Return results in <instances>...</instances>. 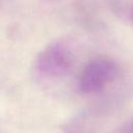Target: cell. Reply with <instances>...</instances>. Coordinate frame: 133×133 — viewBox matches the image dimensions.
I'll list each match as a JSON object with an SVG mask.
<instances>
[{
	"label": "cell",
	"mask_w": 133,
	"mask_h": 133,
	"mask_svg": "<svg viewBox=\"0 0 133 133\" xmlns=\"http://www.w3.org/2000/svg\"><path fill=\"white\" fill-rule=\"evenodd\" d=\"M73 63V53L69 44L63 41L52 42L36 56L35 72L45 78H57L65 75Z\"/></svg>",
	"instance_id": "6da1fadb"
},
{
	"label": "cell",
	"mask_w": 133,
	"mask_h": 133,
	"mask_svg": "<svg viewBox=\"0 0 133 133\" xmlns=\"http://www.w3.org/2000/svg\"><path fill=\"white\" fill-rule=\"evenodd\" d=\"M118 68L107 57L89 60L83 68L79 78V88L83 94H96L104 89L116 78Z\"/></svg>",
	"instance_id": "7a4b0ae2"
},
{
	"label": "cell",
	"mask_w": 133,
	"mask_h": 133,
	"mask_svg": "<svg viewBox=\"0 0 133 133\" xmlns=\"http://www.w3.org/2000/svg\"><path fill=\"white\" fill-rule=\"evenodd\" d=\"M129 133H133V124H132V126H131V128L129 129Z\"/></svg>",
	"instance_id": "3957f363"
},
{
	"label": "cell",
	"mask_w": 133,
	"mask_h": 133,
	"mask_svg": "<svg viewBox=\"0 0 133 133\" xmlns=\"http://www.w3.org/2000/svg\"><path fill=\"white\" fill-rule=\"evenodd\" d=\"M131 19H132V21H133V10H132V14H131Z\"/></svg>",
	"instance_id": "277c9868"
}]
</instances>
